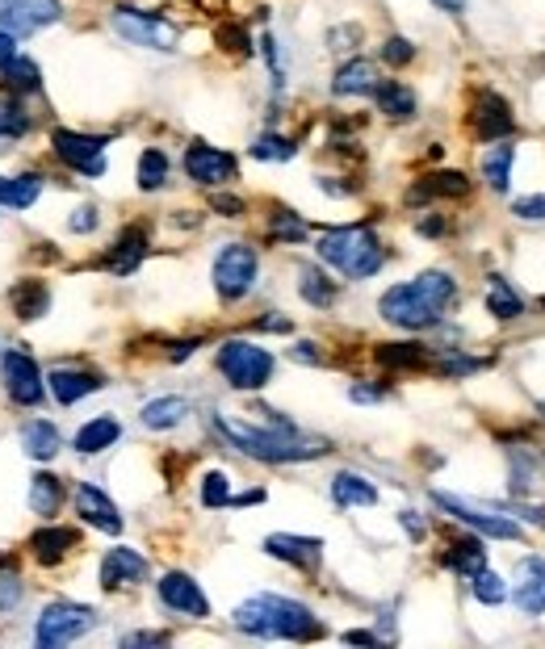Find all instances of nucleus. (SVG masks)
Returning <instances> with one entry per match:
<instances>
[{
	"instance_id": "nucleus-1",
	"label": "nucleus",
	"mask_w": 545,
	"mask_h": 649,
	"mask_svg": "<svg viewBox=\"0 0 545 649\" xmlns=\"http://www.w3.org/2000/svg\"><path fill=\"white\" fill-rule=\"evenodd\" d=\"M214 428L236 444L243 457H257V462H269V465L315 462V457L328 453V441L303 436V432H298L294 423H285V419H273L269 428H257V423H243V419L214 415Z\"/></svg>"
},
{
	"instance_id": "nucleus-2",
	"label": "nucleus",
	"mask_w": 545,
	"mask_h": 649,
	"mask_svg": "<svg viewBox=\"0 0 545 649\" xmlns=\"http://www.w3.org/2000/svg\"><path fill=\"white\" fill-rule=\"evenodd\" d=\"M457 298V285H453L450 273L441 269H428L416 281H404L395 289H386L378 301L382 319L395 327H407V331H424V327H436L445 306Z\"/></svg>"
},
{
	"instance_id": "nucleus-3",
	"label": "nucleus",
	"mask_w": 545,
	"mask_h": 649,
	"mask_svg": "<svg viewBox=\"0 0 545 649\" xmlns=\"http://www.w3.org/2000/svg\"><path fill=\"white\" fill-rule=\"evenodd\" d=\"M236 628L248 637H264V641H315L323 625L315 620L307 603L285 600V595H252L236 607Z\"/></svg>"
},
{
	"instance_id": "nucleus-4",
	"label": "nucleus",
	"mask_w": 545,
	"mask_h": 649,
	"mask_svg": "<svg viewBox=\"0 0 545 649\" xmlns=\"http://www.w3.org/2000/svg\"><path fill=\"white\" fill-rule=\"evenodd\" d=\"M319 260L340 269L344 277L365 281L386 264V252L370 227H336V231L319 235Z\"/></svg>"
},
{
	"instance_id": "nucleus-5",
	"label": "nucleus",
	"mask_w": 545,
	"mask_h": 649,
	"mask_svg": "<svg viewBox=\"0 0 545 649\" xmlns=\"http://www.w3.org/2000/svg\"><path fill=\"white\" fill-rule=\"evenodd\" d=\"M96 628V612L84 607V603H71V600H55L43 607L38 625H34V641L43 649H64L71 641H80L84 633Z\"/></svg>"
},
{
	"instance_id": "nucleus-6",
	"label": "nucleus",
	"mask_w": 545,
	"mask_h": 649,
	"mask_svg": "<svg viewBox=\"0 0 545 649\" xmlns=\"http://www.w3.org/2000/svg\"><path fill=\"white\" fill-rule=\"evenodd\" d=\"M218 373L236 386V390H261L273 377V352L252 344V340H227L218 349Z\"/></svg>"
},
{
	"instance_id": "nucleus-7",
	"label": "nucleus",
	"mask_w": 545,
	"mask_h": 649,
	"mask_svg": "<svg viewBox=\"0 0 545 649\" xmlns=\"http://www.w3.org/2000/svg\"><path fill=\"white\" fill-rule=\"evenodd\" d=\"M257 273H261V255L257 248H248V243H227L223 252L214 255V289H218V298L227 301H239L252 285H257Z\"/></svg>"
},
{
	"instance_id": "nucleus-8",
	"label": "nucleus",
	"mask_w": 545,
	"mask_h": 649,
	"mask_svg": "<svg viewBox=\"0 0 545 649\" xmlns=\"http://www.w3.org/2000/svg\"><path fill=\"white\" fill-rule=\"evenodd\" d=\"M432 499L450 511L453 520H462L466 528H478L482 536H496V540H521L524 536L521 524L508 520V515H499L496 508H482V503H470V499H457V494H450V490H432Z\"/></svg>"
},
{
	"instance_id": "nucleus-9",
	"label": "nucleus",
	"mask_w": 545,
	"mask_h": 649,
	"mask_svg": "<svg viewBox=\"0 0 545 649\" xmlns=\"http://www.w3.org/2000/svg\"><path fill=\"white\" fill-rule=\"evenodd\" d=\"M0 382H4V395L13 398L18 407H38L47 395V377L38 373L34 356L22 349H9L0 356Z\"/></svg>"
},
{
	"instance_id": "nucleus-10",
	"label": "nucleus",
	"mask_w": 545,
	"mask_h": 649,
	"mask_svg": "<svg viewBox=\"0 0 545 649\" xmlns=\"http://www.w3.org/2000/svg\"><path fill=\"white\" fill-rule=\"evenodd\" d=\"M114 30H118L130 47H147V50L177 47V25L156 18V13H143V9H114Z\"/></svg>"
},
{
	"instance_id": "nucleus-11",
	"label": "nucleus",
	"mask_w": 545,
	"mask_h": 649,
	"mask_svg": "<svg viewBox=\"0 0 545 649\" xmlns=\"http://www.w3.org/2000/svg\"><path fill=\"white\" fill-rule=\"evenodd\" d=\"M55 156L80 177H101L105 172V139L101 135H76V130H55L50 135Z\"/></svg>"
},
{
	"instance_id": "nucleus-12",
	"label": "nucleus",
	"mask_w": 545,
	"mask_h": 649,
	"mask_svg": "<svg viewBox=\"0 0 545 649\" xmlns=\"http://www.w3.org/2000/svg\"><path fill=\"white\" fill-rule=\"evenodd\" d=\"M50 22H59V0H0V30L13 38H25Z\"/></svg>"
},
{
	"instance_id": "nucleus-13",
	"label": "nucleus",
	"mask_w": 545,
	"mask_h": 649,
	"mask_svg": "<svg viewBox=\"0 0 545 649\" xmlns=\"http://www.w3.org/2000/svg\"><path fill=\"white\" fill-rule=\"evenodd\" d=\"M156 595L164 603L168 612H177V616H190V620H206L211 616V603L202 595V587L190 579V574H181V570H168L164 579L156 582Z\"/></svg>"
},
{
	"instance_id": "nucleus-14",
	"label": "nucleus",
	"mask_w": 545,
	"mask_h": 649,
	"mask_svg": "<svg viewBox=\"0 0 545 649\" xmlns=\"http://www.w3.org/2000/svg\"><path fill=\"white\" fill-rule=\"evenodd\" d=\"M185 172H190V181L214 189V185H227V181H236L239 163H236V156H227V151H218V147L193 143L190 151H185Z\"/></svg>"
},
{
	"instance_id": "nucleus-15",
	"label": "nucleus",
	"mask_w": 545,
	"mask_h": 649,
	"mask_svg": "<svg viewBox=\"0 0 545 649\" xmlns=\"http://www.w3.org/2000/svg\"><path fill=\"white\" fill-rule=\"evenodd\" d=\"M76 511H80L84 524H93L96 533H110V536L122 533V511L114 508V499L101 487H93V482H80V487H76Z\"/></svg>"
},
{
	"instance_id": "nucleus-16",
	"label": "nucleus",
	"mask_w": 545,
	"mask_h": 649,
	"mask_svg": "<svg viewBox=\"0 0 545 649\" xmlns=\"http://www.w3.org/2000/svg\"><path fill=\"white\" fill-rule=\"evenodd\" d=\"M147 557L135 554V549H110L101 557V587L105 591H118V587H135V582L147 579Z\"/></svg>"
},
{
	"instance_id": "nucleus-17",
	"label": "nucleus",
	"mask_w": 545,
	"mask_h": 649,
	"mask_svg": "<svg viewBox=\"0 0 545 649\" xmlns=\"http://www.w3.org/2000/svg\"><path fill=\"white\" fill-rule=\"evenodd\" d=\"M516 607L524 616L545 612V557H524L516 566Z\"/></svg>"
},
{
	"instance_id": "nucleus-18",
	"label": "nucleus",
	"mask_w": 545,
	"mask_h": 649,
	"mask_svg": "<svg viewBox=\"0 0 545 649\" xmlns=\"http://www.w3.org/2000/svg\"><path fill=\"white\" fill-rule=\"evenodd\" d=\"M264 554L269 557H282L289 566H319V557H323V540H315V536H289V533H273L264 540Z\"/></svg>"
},
{
	"instance_id": "nucleus-19",
	"label": "nucleus",
	"mask_w": 545,
	"mask_h": 649,
	"mask_svg": "<svg viewBox=\"0 0 545 649\" xmlns=\"http://www.w3.org/2000/svg\"><path fill=\"white\" fill-rule=\"evenodd\" d=\"M475 135L482 143H499L508 130H512V114H508V101L496 93H482L475 101Z\"/></svg>"
},
{
	"instance_id": "nucleus-20",
	"label": "nucleus",
	"mask_w": 545,
	"mask_h": 649,
	"mask_svg": "<svg viewBox=\"0 0 545 649\" xmlns=\"http://www.w3.org/2000/svg\"><path fill=\"white\" fill-rule=\"evenodd\" d=\"M143 255H147V235H143V227H130V231H122L118 239L110 243L105 269H110L114 277H130L143 264Z\"/></svg>"
},
{
	"instance_id": "nucleus-21",
	"label": "nucleus",
	"mask_w": 545,
	"mask_h": 649,
	"mask_svg": "<svg viewBox=\"0 0 545 649\" xmlns=\"http://www.w3.org/2000/svg\"><path fill=\"white\" fill-rule=\"evenodd\" d=\"M47 386H50V395H55V402L71 407V402H80L84 395H96L105 382L89 369H50Z\"/></svg>"
},
{
	"instance_id": "nucleus-22",
	"label": "nucleus",
	"mask_w": 545,
	"mask_h": 649,
	"mask_svg": "<svg viewBox=\"0 0 545 649\" xmlns=\"http://www.w3.org/2000/svg\"><path fill=\"white\" fill-rule=\"evenodd\" d=\"M122 441V423L110 415H96L89 419L80 432H76V453L80 457H96V453H105V448H114Z\"/></svg>"
},
{
	"instance_id": "nucleus-23",
	"label": "nucleus",
	"mask_w": 545,
	"mask_h": 649,
	"mask_svg": "<svg viewBox=\"0 0 545 649\" xmlns=\"http://www.w3.org/2000/svg\"><path fill=\"white\" fill-rule=\"evenodd\" d=\"M9 301H13L18 319H25V323L43 319V315L50 310V289H47V281H38V277L18 281V285H13V294H9Z\"/></svg>"
},
{
	"instance_id": "nucleus-24",
	"label": "nucleus",
	"mask_w": 545,
	"mask_h": 649,
	"mask_svg": "<svg viewBox=\"0 0 545 649\" xmlns=\"http://www.w3.org/2000/svg\"><path fill=\"white\" fill-rule=\"evenodd\" d=\"M378 84L382 80H378V71H374V64H365V59H349L344 68L336 71L332 93L336 96H370Z\"/></svg>"
},
{
	"instance_id": "nucleus-25",
	"label": "nucleus",
	"mask_w": 545,
	"mask_h": 649,
	"mask_svg": "<svg viewBox=\"0 0 545 649\" xmlns=\"http://www.w3.org/2000/svg\"><path fill=\"white\" fill-rule=\"evenodd\" d=\"M332 499H336V508H374V503H378V487H374L370 478L344 469V474L332 478Z\"/></svg>"
},
{
	"instance_id": "nucleus-26",
	"label": "nucleus",
	"mask_w": 545,
	"mask_h": 649,
	"mask_svg": "<svg viewBox=\"0 0 545 649\" xmlns=\"http://www.w3.org/2000/svg\"><path fill=\"white\" fill-rule=\"evenodd\" d=\"M30 549H34V557H38L43 566H55V561H64V557L76 549V533L50 524V528H38V533L30 536Z\"/></svg>"
},
{
	"instance_id": "nucleus-27",
	"label": "nucleus",
	"mask_w": 545,
	"mask_h": 649,
	"mask_svg": "<svg viewBox=\"0 0 545 649\" xmlns=\"http://www.w3.org/2000/svg\"><path fill=\"white\" fill-rule=\"evenodd\" d=\"M190 415V402L177 395H164V398H151L147 407H143V428H151V432H168V428H177V423H185Z\"/></svg>"
},
{
	"instance_id": "nucleus-28",
	"label": "nucleus",
	"mask_w": 545,
	"mask_h": 649,
	"mask_svg": "<svg viewBox=\"0 0 545 649\" xmlns=\"http://www.w3.org/2000/svg\"><path fill=\"white\" fill-rule=\"evenodd\" d=\"M22 444L25 453L34 457V462H50L55 453H59V432H55V423H47V419H30L22 428Z\"/></svg>"
},
{
	"instance_id": "nucleus-29",
	"label": "nucleus",
	"mask_w": 545,
	"mask_h": 649,
	"mask_svg": "<svg viewBox=\"0 0 545 649\" xmlns=\"http://www.w3.org/2000/svg\"><path fill=\"white\" fill-rule=\"evenodd\" d=\"M59 508H64V482L55 474H34V482H30V511L50 520Z\"/></svg>"
},
{
	"instance_id": "nucleus-30",
	"label": "nucleus",
	"mask_w": 545,
	"mask_h": 649,
	"mask_svg": "<svg viewBox=\"0 0 545 649\" xmlns=\"http://www.w3.org/2000/svg\"><path fill=\"white\" fill-rule=\"evenodd\" d=\"M470 193V181L462 172H436V177H424L420 185L411 189V202H428V197H466Z\"/></svg>"
},
{
	"instance_id": "nucleus-31",
	"label": "nucleus",
	"mask_w": 545,
	"mask_h": 649,
	"mask_svg": "<svg viewBox=\"0 0 545 649\" xmlns=\"http://www.w3.org/2000/svg\"><path fill=\"white\" fill-rule=\"evenodd\" d=\"M374 96H378L382 114L395 117V122H407V117L416 114V93H411L407 84H399V80H386V84H378Z\"/></svg>"
},
{
	"instance_id": "nucleus-32",
	"label": "nucleus",
	"mask_w": 545,
	"mask_h": 649,
	"mask_svg": "<svg viewBox=\"0 0 545 649\" xmlns=\"http://www.w3.org/2000/svg\"><path fill=\"white\" fill-rule=\"evenodd\" d=\"M43 193L38 177H0V206L9 209H30Z\"/></svg>"
},
{
	"instance_id": "nucleus-33",
	"label": "nucleus",
	"mask_w": 545,
	"mask_h": 649,
	"mask_svg": "<svg viewBox=\"0 0 545 649\" xmlns=\"http://www.w3.org/2000/svg\"><path fill=\"white\" fill-rule=\"evenodd\" d=\"M512 160H516V151H512L508 143L487 147V156H482V177H487V185L496 189V193H508V181H512Z\"/></svg>"
},
{
	"instance_id": "nucleus-34",
	"label": "nucleus",
	"mask_w": 545,
	"mask_h": 649,
	"mask_svg": "<svg viewBox=\"0 0 545 649\" xmlns=\"http://www.w3.org/2000/svg\"><path fill=\"white\" fill-rule=\"evenodd\" d=\"M4 89L13 96H30L43 89V71H38V64H30V59H13L9 68H4Z\"/></svg>"
},
{
	"instance_id": "nucleus-35",
	"label": "nucleus",
	"mask_w": 545,
	"mask_h": 649,
	"mask_svg": "<svg viewBox=\"0 0 545 649\" xmlns=\"http://www.w3.org/2000/svg\"><path fill=\"white\" fill-rule=\"evenodd\" d=\"M487 310H491L496 319H521L524 301L516 298V289L503 277H491V285H487Z\"/></svg>"
},
{
	"instance_id": "nucleus-36",
	"label": "nucleus",
	"mask_w": 545,
	"mask_h": 649,
	"mask_svg": "<svg viewBox=\"0 0 545 649\" xmlns=\"http://www.w3.org/2000/svg\"><path fill=\"white\" fill-rule=\"evenodd\" d=\"M445 566H450L453 574H478L482 566H487V554H482V545L478 540H453L450 554H445Z\"/></svg>"
},
{
	"instance_id": "nucleus-37",
	"label": "nucleus",
	"mask_w": 545,
	"mask_h": 649,
	"mask_svg": "<svg viewBox=\"0 0 545 649\" xmlns=\"http://www.w3.org/2000/svg\"><path fill=\"white\" fill-rule=\"evenodd\" d=\"M168 181V156L160 147H147L139 156V189L143 193H156V189H164Z\"/></svg>"
},
{
	"instance_id": "nucleus-38",
	"label": "nucleus",
	"mask_w": 545,
	"mask_h": 649,
	"mask_svg": "<svg viewBox=\"0 0 545 649\" xmlns=\"http://www.w3.org/2000/svg\"><path fill=\"white\" fill-rule=\"evenodd\" d=\"M298 294L310 301V306H332L336 301V285L319 269H298Z\"/></svg>"
},
{
	"instance_id": "nucleus-39",
	"label": "nucleus",
	"mask_w": 545,
	"mask_h": 649,
	"mask_svg": "<svg viewBox=\"0 0 545 649\" xmlns=\"http://www.w3.org/2000/svg\"><path fill=\"white\" fill-rule=\"evenodd\" d=\"M424 344H382L378 349V361L386 369H416V365H424Z\"/></svg>"
},
{
	"instance_id": "nucleus-40",
	"label": "nucleus",
	"mask_w": 545,
	"mask_h": 649,
	"mask_svg": "<svg viewBox=\"0 0 545 649\" xmlns=\"http://www.w3.org/2000/svg\"><path fill=\"white\" fill-rule=\"evenodd\" d=\"M470 591H475L478 603H487V607H499V603L508 600V587H503V579H499L496 570H478V574H470Z\"/></svg>"
},
{
	"instance_id": "nucleus-41",
	"label": "nucleus",
	"mask_w": 545,
	"mask_h": 649,
	"mask_svg": "<svg viewBox=\"0 0 545 649\" xmlns=\"http://www.w3.org/2000/svg\"><path fill=\"white\" fill-rule=\"evenodd\" d=\"M25 130H30V114L22 110V101L4 96L0 101V139H22Z\"/></svg>"
},
{
	"instance_id": "nucleus-42",
	"label": "nucleus",
	"mask_w": 545,
	"mask_h": 649,
	"mask_svg": "<svg viewBox=\"0 0 545 649\" xmlns=\"http://www.w3.org/2000/svg\"><path fill=\"white\" fill-rule=\"evenodd\" d=\"M269 235H273V239H285V243H303V239H307V223H303L298 214H289V209H277L273 223H269Z\"/></svg>"
},
{
	"instance_id": "nucleus-43",
	"label": "nucleus",
	"mask_w": 545,
	"mask_h": 649,
	"mask_svg": "<svg viewBox=\"0 0 545 649\" xmlns=\"http://www.w3.org/2000/svg\"><path fill=\"white\" fill-rule=\"evenodd\" d=\"M252 156H257V160H269V163L294 160V143L282 139V135H261V139L252 143Z\"/></svg>"
},
{
	"instance_id": "nucleus-44",
	"label": "nucleus",
	"mask_w": 545,
	"mask_h": 649,
	"mask_svg": "<svg viewBox=\"0 0 545 649\" xmlns=\"http://www.w3.org/2000/svg\"><path fill=\"white\" fill-rule=\"evenodd\" d=\"M231 503V482H227V474H206L202 478V508H227Z\"/></svg>"
},
{
	"instance_id": "nucleus-45",
	"label": "nucleus",
	"mask_w": 545,
	"mask_h": 649,
	"mask_svg": "<svg viewBox=\"0 0 545 649\" xmlns=\"http://www.w3.org/2000/svg\"><path fill=\"white\" fill-rule=\"evenodd\" d=\"M382 59H386V64H395V68H404V64H411V59H416V47H411L407 38H386Z\"/></svg>"
},
{
	"instance_id": "nucleus-46",
	"label": "nucleus",
	"mask_w": 545,
	"mask_h": 649,
	"mask_svg": "<svg viewBox=\"0 0 545 649\" xmlns=\"http://www.w3.org/2000/svg\"><path fill=\"white\" fill-rule=\"evenodd\" d=\"M218 43H223L227 50H239V55H248V50H252V38H248L239 25H223V30H218Z\"/></svg>"
},
{
	"instance_id": "nucleus-47",
	"label": "nucleus",
	"mask_w": 545,
	"mask_h": 649,
	"mask_svg": "<svg viewBox=\"0 0 545 649\" xmlns=\"http://www.w3.org/2000/svg\"><path fill=\"white\" fill-rule=\"evenodd\" d=\"M96 223H101V218H96V206H80V209H76V214L68 218V227H71L76 235L96 231Z\"/></svg>"
},
{
	"instance_id": "nucleus-48",
	"label": "nucleus",
	"mask_w": 545,
	"mask_h": 649,
	"mask_svg": "<svg viewBox=\"0 0 545 649\" xmlns=\"http://www.w3.org/2000/svg\"><path fill=\"white\" fill-rule=\"evenodd\" d=\"M475 369H482V361H470V356H450L441 365V373H450V377H462V373H475Z\"/></svg>"
},
{
	"instance_id": "nucleus-49",
	"label": "nucleus",
	"mask_w": 545,
	"mask_h": 649,
	"mask_svg": "<svg viewBox=\"0 0 545 649\" xmlns=\"http://www.w3.org/2000/svg\"><path fill=\"white\" fill-rule=\"evenodd\" d=\"M122 646H168L164 633H130V637H122Z\"/></svg>"
},
{
	"instance_id": "nucleus-50",
	"label": "nucleus",
	"mask_w": 545,
	"mask_h": 649,
	"mask_svg": "<svg viewBox=\"0 0 545 649\" xmlns=\"http://www.w3.org/2000/svg\"><path fill=\"white\" fill-rule=\"evenodd\" d=\"M13 59H18V38H13V34H4V30H0V71L9 68V64H13Z\"/></svg>"
},
{
	"instance_id": "nucleus-51",
	"label": "nucleus",
	"mask_w": 545,
	"mask_h": 649,
	"mask_svg": "<svg viewBox=\"0 0 545 649\" xmlns=\"http://www.w3.org/2000/svg\"><path fill=\"white\" fill-rule=\"evenodd\" d=\"M214 209H223L227 218H239V214H243V202H239V197H214Z\"/></svg>"
},
{
	"instance_id": "nucleus-52",
	"label": "nucleus",
	"mask_w": 545,
	"mask_h": 649,
	"mask_svg": "<svg viewBox=\"0 0 545 649\" xmlns=\"http://www.w3.org/2000/svg\"><path fill=\"white\" fill-rule=\"evenodd\" d=\"M399 520H404V528H407V533H411V536H416V540H424L428 528H424V520H416V511H404Z\"/></svg>"
},
{
	"instance_id": "nucleus-53",
	"label": "nucleus",
	"mask_w": 545,
	"mask_h": 649,
	"mask_svg": "<svg viewBox=\"0 0 545 649\" xmlns=\"http://www.w3.org/2000/svg\"><path fill=\"white\" fill-rule=\"evenodd\" d=\"M257 331H289V319H282V315H264V319H257Z\"/></svg>"
},
{
	"instance_id": "nucleus-54",
	"label": "nucleus",
	"mask_w": 545,
	"mask_h": 649,
	"mask_svg": "<svg viewBox=\"0 0 545 649\" xmlns=\"http://www.w3.org/2000/svg\"><path fill=\"white\" fill-rule=\"evenodd\" d=\"M294 361H303V365H319V361H323V356H319V352H315V344H307V340H303V344H298V349H294Z\"/></svg>"
},
{
	"instance_id": "nucleus-55",
	"label": "nucleus",
	"mask_w": 545,
	"mask_h": 649,
	"mask_svg": "<svg viewBox=\"0 0 545 649\" xmlns=\"http://www.w3.org/2000/svg\"><path fill=\"white\" fill-rule=\"evenodd\" d=\"M382 390H374V386H353V402H378Z\"/></svg>"
},
{
	"instance_id": "nucleus-56",
	"label": "nucleus",
	"mask_w": 545,
	"mask_h": 649,
	"mask_svg": "<svg viewBox=\"0 0 545 649\" xmlns=\"http://www.w3.org/2000/svg\"><path fill=\"white\" fill-rule=\"evenodd\" d=\"M261 499H264V490H243V494H236L231 503H236V508H248V503H261Z\"/></svg>"
},
{
	"instance_id": "nucleus-57",
	"label": "nucleus",
	"mask_w": 545,
	"mask_h": 649,
	"mask_svg": "<svg viewBox=\"0 0 545 649\" xmlns=\"http://www.w3.org/2000/svg\"><path fill=\"white\" fill-rule=\"evenodd\" d=\"M420 235H445V223H441V218H424V223H420Z\"/></svg>"
},
{
	"instance_id": "nucleus-58",
	"label": "nucleus",
	"mask_w": 545,
	"mask_h": 649,
	"mask_svg": "<svg viewBox=\"0 0 545 649\" xmlns=\"http://www.w3.org/2000/svg\"><path fill=\"white\" fill-rule=\"evenodd\" d=\"M344 641H353V646H374L378 637H374V633H344Z\"/></svg>"
},
{
	"instance_id": "nucleus-59",
	"label": "nucleus",
	"mask_w": 545,
	"mask_h": 649,
	"mask_svg": "<svg viewBox=\"0 0 545 649\" xmlns=\"http://www.w3.org/2000/svg\"><path fill=\"white\" fill-rule=\"evenodd\" d=\"M432 4H441L445 13H462L466 9V0H432Z\"/></svg>"
},
{
	"instance_id": "nucleus-60",
	"label": "nucleus",
	"mask_w": 545,
	"mask_h": 649,
	"mask_svg": "<svg viewBox=\"0 0 545 649\" xmlns=\"http://www.w3.org/2000/svg\"><path fill=\"white\" fill-rule=\"evenodd\" d=\"M542 415H545V402H542Z\"/></svg>"
},
{
	"instance_id": "nucleus-61",
	"label": "nucleus",
	"mask_w": 545,
	"mask_h": 649,
	"mask_svg": "<svg viewBox=\"0 0 545 649\" xmlns=\"http://www.w3.org/2000/svg\"><path fill=\"white\" fill-rule=\"evenodd\" d=\"M542 306H545V298H542Z\"/></svg>"
}]
</instances>
